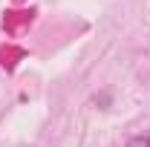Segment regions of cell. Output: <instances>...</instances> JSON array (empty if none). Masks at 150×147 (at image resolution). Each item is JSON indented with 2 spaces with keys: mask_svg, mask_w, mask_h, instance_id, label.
Segmentation results:
<instances>
[{
  "mask_svg": "<svg viewBox=\"0 0 150 147\" xmlns=\"http://www.w3.org/2000/svg\"><path fill=\"white\" fill-rule=\"evenodd\" d=\"M23 23H32V12H6L3 15V29L9 35H15Z\"/></svg>",
  "mask_w": 150,
  "mask_h": 147,
  "instance_id": "obj_1",
  "label": "cell"
},
{
  "mask_svg": "<svg viewBox=\"0 0 150 147\" xmlns=\"http://www.w3.org/2000/svg\"><path fill=\"white\" fill-rule=\"evenodd\" d=\"M18 58H23V49H20V46H6V49L0 52V66H3V69H15Z\"/></svg>",
  "mask_w": 150,
  "mask_h": 147,
  "instance_id": "obj_2",
  "label": "cell"
},
{
  "mask_svg": "<svg viewBox=\"0 0 150 147\" xmlns=\"http://www.w3.org/2000/svg\"><path fill=\"white\" fill-rule=\"evenodd\" d=\"M124 147H150V139H147V136H133Z\"/></svg>",
  "mask_w": 150,
  "mask_h": 147,
  "instance_id": "obj_3",
  "label": "cell"
}]
</instances>
